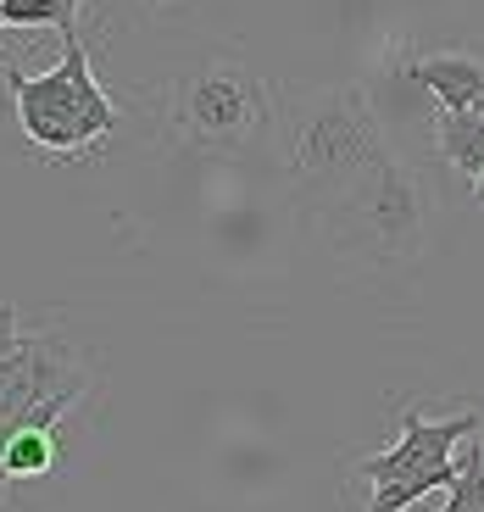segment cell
Here are the masks:
<instances>
[{
    "label": "cell",
    "instance_id": "3957f363",
    "mask_svg": "<svg viewBox=\"0 0 484 512\" xmlns=\"http://www.w3.org/2000/svg\"><path fill=\"white\" fill-rule=\"evenodd\" d=\"M434 190L401 156H379L351 184L318 195V218L340 251L373 256V262H412L429 245Z\"/></svg>",
    "mask_w": 484,
    "mask_h": 512
},
{
    "label": "cell",
    "instance_id": "7c38bea8",
    "mask_svg": "<svg viewBox=\"0 0 484 512\" xmlns=\"http://www.w3.org/2000/svg\"><path fill=\"white\" fill-rule=\"evenodd\" d=\"M17 346V307L12 301H0V357Z\"/></svg>",
    "mask_w": 484,
    "mask_h": 512
},
{
    "label": "cell",
    "instance_id": "6da1fadb",
    "mask_svg": "<svg viewBox=\"0 0 484 512\" xmlns=\"http://www.w3.org/2000/svg\"><path fill=\"white\" fill-rule=\"evenodd\" d=\"M279 140H284L290 179L312 201L351 184L362 167H373L379 156L395 151L379 112H373L368 84H357V78L323 84V90H290L279 101Z\"/></svg>",
    "mask_w": 484,
    "mask_h": 512
},
{
    "label": "cell",
    "instance_id": "52a82bcc",
    "mask_svg": "<svg viewBox=\"0 0 484 512\" xmlns=\"http://www.w3.org/2000/svg\"><path fill=\"white\" fill-rule=\"evenodd\" d=\"M73 401L78 396H51V401H39L34 412H23V418H12L0 429V501H6V485H12V479H45L56 468V457H62L56 423H62V412L73 407Z\"/></svg>",
    "mask_w": 484,
    "mask_h": 512
},
{
    "label": "cell",
    "instance_id": "7a4b0ae2",
    "mask_svg": "<svg viewBox=\"0 0 484 512\" xmlns=\"http://www.w3.org/2000/svg\"><path fill=\"white\" fill-rule=\"evenodd\" d=\"M6 95L17 106L23 140L39 145L56 162H84L117 134V106L95 78V56L78 34H62V62L51 73H23L17 62H0Z\"/></svg>",
    "mask_w": 484,
    "mask_h": 512
},
{
    "label": "cell",
    "instance_id": "4fadbf2b",
    "mask_svg": "<svg viewBox=\"0 0 484 512\" xmlns=\"http://www.w3.org/2000/svg\"><path fill=\"white\" fill-rule=\"evenodd\" d=\"M62 6V17H67V34H78V12H84V0H56Z\"/></svg>",
    "mask_w": 484,
    "mask_h": 512
},
{
    "label": "cell",
    "instance_id": "2e32d148",
    "mask_svg": "<svg viewBox=\"0 0 484 512\" xmlns=\"http://www.w3.org/2000/svg\"><path fill=\"white\" fill-rule=\"evenodd\" d=\"M0 34H6V17H0Z\"/></svg>",
    "mask_w": 484,
    "mask_h": 512
},
{
    "label": "cell",
    "instance_id": "30bf717a",
    "mask_svg": "<svg viewBox=\"0 0 484 512\" xmlns=\"http://www.w3.org/2000/svg\"><path fill=\"white\" fill-rule=\"evenodd\" d=\"M451 496L440 512H484V446L479 435H468V451L457 457V479H451Z\"/></svg>",
    "mask_w": 484,
    "mask_h": 512
},
{
    "label": "cell",
    "instance_id": "5bb4252c",
    "mask_svg": "<svg viewBox=\"0 0 484 512\" xmlns=\"http://www.w3.org/2000/svg\"><path fill=\"white\" fill-rule=\"evenodd\" d=\"M473 201L484 206V173H479V179H473Z\"/></svg>",
    "mask_w": 484,
    "mask_h": 512
},
{
    "label": "cell",
    "instance_id": "8fae6325",
    "mask_svg": "<svg viewBox=\"0 0 484 512\" xmlns=\"http://www.w3.org/2000/svg\"><path fill=\"white\" fill-rule=\"evenodd\" d=\"M0 17H6V28H56V34H67V17L56 0H0Z\"/></svg>",
    "mask_w": 484,
    "mask_h": 512
},
{
    "label": "cell",
    "instance_id": "ba28073f",
    "mask_svg": "<svg viewBox=\"0 0 484 512\" xmlns=\"http://www.w3.org/2000/svg\"><path fill=\"white\" fill-rule=\"evenodd\" d=\"M407 78L434 95L440 112H484V56L473 51H412Z\"/></svg>",
    "mask_w": 484,
    "mask_h": 512
},
{
    "label": "cell",
    "instance_id": "8992f818",
    "mask_svg": "<svg viewBox=\"0 0 484 512\" xmlns=\"http://www.w3.org/2000/svg\"><path fill=\"white\" fill-rule=\"evenodd\" d=\"M90 368L73 340L62 334H17V346L0 357V429L51 396H84Z\"/></svg>",
    "mask_w": 484,
    "mask_h": 512
},
{
    "label": "cell",
    "instance_id": "9c48e42d",
    "mask_svg": "<svg viewBox=\"0 0 484 512\" xmlns=\"http://www.w3.org/2000/svg\"><path fill=\"white\" fill-rule=\"evenodd\" d=\"M434 156L457 167L462 179L484 173V112H434Z\"/></svg>",
    "mask_w": 484,
    "mask_h": 512
},
{
    "label": "cell",
    "instance_id": "9a60e30c",
    "mask_svg": "<svg viewBox=\"0 0 484 512\" xmlns=\"http://www.w3.org/2000/svg\"><path fill=\"white\" fill-rule=\"evenodd\" d=\"M145 6H167V0H145Z\"/></svg>",
    "mask_w": 484,
    "mask_h": 512
},
{
    "label": "cell",
    "instance_id": "277c9868",
    "mask_svg": "<svg viewBox=\"0 0 484 512\" xmlns=\"http://www.w3.org/2000/svg\"><path fill=\"white\" fill-rule=\"evenodd\" d=\"M167 128L195 156H251L273 145L279 112H273V95L251 62L206 56L173 84Z\"/></svg>",
    "mask_w": 484,
    "mask_h": 512
},
{
    "label": "cell",
    "instance_id": "5b68a950",
    "mask_svg": "<svg viewBox=\"0 0 484 512\" xmlns=\"http://www.w3.org/2000/svg\"><path fill=\"white\" fill-rule=\"evenodd\" d=\"M468 435H479V412L423 418L418 407H407L401 412V435H395V446L351 462L357 479L373 485L368 512H407L412 501H423L429 490L451 485V479H457V457H451V446L468 440Z\"/></svg>",
    "mask_w": 484,
    "mask_h": 512
}]
</instances>
